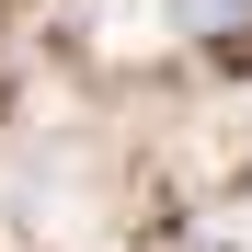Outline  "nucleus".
<instances>
[{
    "mask_svg": "<svg viewBox=\"0 0 252 252\" xmlns=\"http://www.w3.org/2000/svg\"><path fill=\"white\" fill-rule=\"evenodd\" d=\"M184 34H252V0H184Z\"/></svg>",
    "mask_w": 252,
    "mask_h": 252,
    "instance_id": "nucleus-1",
    "label": "nucleus"
}]
</instances>
